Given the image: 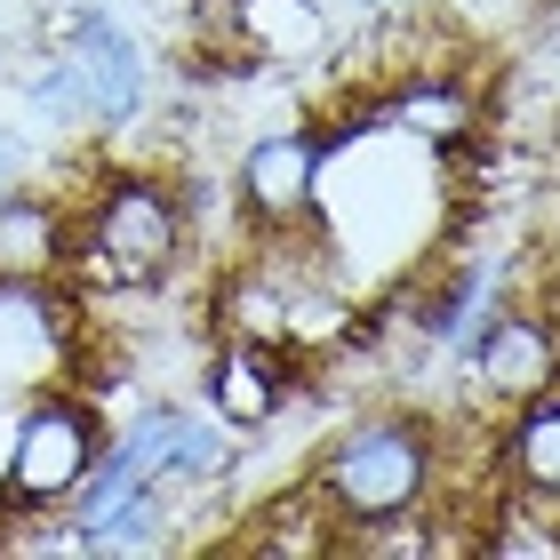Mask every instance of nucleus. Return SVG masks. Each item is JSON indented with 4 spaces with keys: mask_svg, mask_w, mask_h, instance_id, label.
<instances>
[{
    "mask_svg": "<svg viewBox=\"0 0 560 560\" xmlns=\"http://www.w3.org/2000/svg\"><path fill=\"white\" fill-rule=\"evenodd\" d=\"M441 465H448V441H441L432 417H417V409L361 417V424H345L337 441L320 448L313 513L328 521L337 545H361V537H376V528H393V521L432 513Z\"/></svg>",
    "mask_w": 560,
    "mask_h": 560,
    "instance_id": "1",
    "label": "nucleus"
},
{
    "mask_svg": "<svg viewBox=\"0 0 560 560\" xmlns=\"http://www.w3.org/2000/svg\"><path fill=\"white\" fill-rule=\"evenodd\" d=\"M152 96V57L137 48V33L105 9H65L48 16V48L40 65L24 72V113L40 129H65V137H120L129 120L144 113Z\"/></svg>",
    "mask_w": 560,
    "mask_h": 560,
    "instance_id": "2",
    "label": "nucleus"
},
{
    "mask_svg": "<svg viewBox=\"0 0 560 560\" xmlns=\"http://www.w3.org/2000/svg\"><path fill=\"white\" fill-rule=\"evenodd\" d=\"M192 248V209L185 185L152 168H113L96 176L72 209V265L96 289H161Z\"/></svg>",
    "mask_w": 560,
    "mask_h": 560,
    "instance_id": "3",
    "label": "nucleus"
},
{
    "mask_svg": "<svg viewBox=\"0 0 560 560\" xmlns=\"http://www.w3.org/2000/svg\"><path fill=\"white\" fill-rule=\"evenodd\" d=\"M105 456V417L81 393H33L9 424V456H0V513L16 521H57L81 480Z\"/></svg>",
    "mask_w": 560,
    "mask_h": 560,
    "instance_id": "4",
    "label": "nucleus"
},
{
    "mask_svg": "<svg viewBox=\"0 0 560 560\" xmlns=\"http://www.w3.org/2000/svg\"><path fill=\"white\" fill-rule=\"evenodd\" d=\"M320 176H328V129H265L233 168V200L248 233H304L320 224Z\"/></svg>",
    "mask_w": 560,
    "mask_h": 560,
    "instance_id": "5",
    "label": "nucleus"
},
{
    "mask_svg": "<svg viewBox=\"0 0 560 560\" xmlns=\"http://www.w3.org/2000/svg\"><path fill=\"white\" fill-rule=\"evenodd\" d=\"M465 376L497 409H521V400L552 393L560 385V313H545V304H497L465 337Z\"/></svg>",
    "mask_w": 560,
    "mask_h": 560,
    "instance_id": "6",
    "label": "nucleus"
},
{
    "mask_svg": "<svg viewBox=\"0 0 560 560\" xmlns=\"http://www.w3.org/2000/svg\"><path fill=\"white\" fill-rule=\"evenodd\" d=\"M209 417L217 424H233V432H265L280 424V409H289V393H296V352H280V345H257V337H224L209 352Z\"/></svg>",
    "mask_w": 560,
    "mask_h": 560,
    "instance_id": "7",
    "label": "nucleus"
},
{
    "mask_svg": "<svg viewBox=\"0 0 560 560\" xmlns=\"http://www.w3.org/2000/svg\"><path fill=\"white\" fill-rule=\"evenodd\" d=\"M72 265V209L48 192H0V280L24 289V280H57Z\"/></svg>",
    "mask_w": 560,
    "mask_h": 560,
    "instance_id": "8",
    "label": "nucleus"
},
{
    "mask_svg": "<svg viewBox=\"0 0 560 560\" xmlns=\"http://www.w3.org/2000/svg\"><path fill=\"white\" fill-rule=\"evenodd\" d=\"M376 120L400 129L409 144H424V152H456V144L480 129V96L465 81H441V72H409V81L376 105Z\"/></svg>",
    "mask_w": 560,
    "mask_h": 560,
    "instance_id": "9",
    "label": "nucleus"
},
{
    "mask_svg": "<svg viewBox=\"0 0 560 560\" xmlns=\"http://www.w3.org/2000/svg\"><path fill=\"white\" fill-rule=\"evenodd\" d=\"M497 465H504V480H513V497L560 513V385L537 393V400H521V409L504 417Z\"/></svg>",
    "mask_w": 560,
    "mask_h": 560,
    "instance_id": "10",
    "label": "nucleus"
},
{
    "mask_svg": "<svg viewBox=\"0 0 560 560\" xmlns=\"http://www.w3.org/2000/svg\"><path fill=\"white\" fill-rule=\"evenodd\" d=\"M24 185H33V137L0 120V192H24Z\"/></svg>",
    "mask_w": 560,
    "mask_h": 560,
    "instance_id": "11",
    "label": "nucleus"
},
{
    "mask_svg": "<svg viewBox=\"0 0 560 560\" xmlns=\"http://www.w3.org/2000/svg\"><path fill=\"white\" fill-rule=\"evenodd\" d=\"M345 9H361V16H393V9H417V0H345Z\"/></svg>",
    "mask_w": 560,
    "mask_h": 560,
    "instance_id": "12",
    "label": "nucleus"
}]
</instances>
